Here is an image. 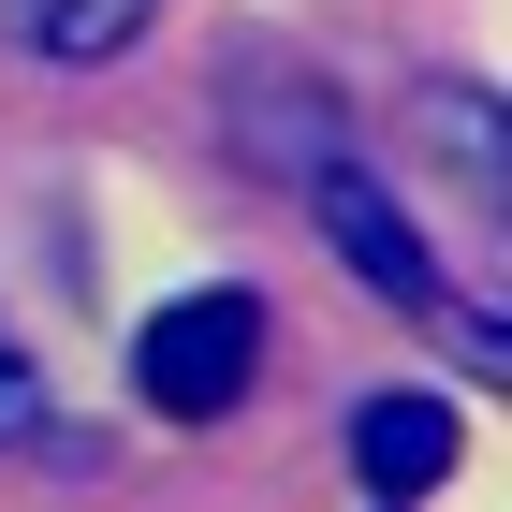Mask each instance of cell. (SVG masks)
Masks as SVG:
<instances>
[{
	"label": "cell",
	"mask_w": 512,
	"mask_h": 512,
	"mask_svg": "<svg viewBox=\"0 0 512 512\" xmlns=\"http://www.w3.org/2000/svg\"><path fill=\"white\" fill-rule=\"evenodd\" d=\"M249 366H264V308H249L235 278L147 308V337H132V395H147L161 425H220V410L249 395Z\"/></svg>",
	"instance_id": "1"
},
{
	"label": "cell",
	"mask_w": 512,
	"mask_h": 512,
	"mask_svg": "<svg viewBox=\"0 0 512 512\" xmlns=\"http://www.w3.org/2000/svg\"><path fill=\"white\" fill-rule=\"evenodd\" d=\"M308 220H322V249H337V264H352V278L381 293L395 322H439V337H454V278L425 264V235L395 220V191H381V176L322 161V176H308Z\"/></svg>",
	"instance_id": "2"
},
{
	"label": "cell",
	"mask_w": 512,
	"mask_h": 512,
	"mask_svg": "<svg viewBox=\"0 0 512 512\" xmlns=\"http://www.w3.org/2000/svg\"><path fill=\"white\" fill-rule=\"evenodd\" d=\"M454 439H469L454 395H366V410H352V469L381 483V498H425V483L454 469Z\"/></svg>",
	"instance_id": "3"
},
{
	"label": "cell",
	"mask_w": 512,
	"mask_h": 512,
	"mask_svg": "<svg viewBox=\"0 0 512 512\" xmlns=\"http://www.w3.org/2000/svg\"><path fill=\"white\" fill-rule=\"evenodd\" d=\"M161 0H15V30L44 44V59H103V44H132Z\"/></svg>",
	"instance_id": "4"
},
{
	"label": "cell",
	"mask_w": 512,
	"mask_h": 512,
	"mask_svg": "<svg viewBox=\"0 0 512 512\" xmlns=\"http://www.w3.org/2000/svg\"><path fill=\"white\" fill-rule=\"evenodd\" d=\"M15 439H44V381H30V352H15V322H0V454Z\"/></svg>",
	"instance_id": "5"
}]
</instances>
